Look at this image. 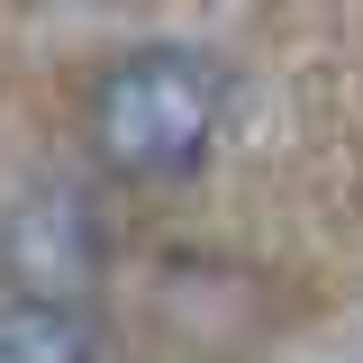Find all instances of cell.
<instances>
[{"label":"cell","instance_id":"cell-1","mask_svg":"<svg viewBox=\"0 0 363 363\" xmlns=\"http://www.w3.org/2000/svg\"><path fill=\"white\" fill-rule=\"evenodd\" d=\"M227 118V73L191 45H145L91 91V136L118 173H191Z\"/></svg>","mask_w":363,"mask_h":363},{"label":"cell","instance_id":"cell-2","mask_svg":"<svg viewBox=\"0 0 363 363\" xmlns=\"http://www.w3.org/2000/svg\"><path fill=\"white\" fill-rule=\"evenodd\" d=\"M0 272H9L28 300L73 309V291L100 272V209H91L73 182L28 191V200L9 209V227H0Z\"/></svg>","mask_w":363,"mask_h":363},{"label":"cell","instance_id":"cell-3","mask_svg":"<svg viewBox=\"0 0 363 363\" xmlns=\"http://www.w3.org/2000/svg\"><path fill=\"white\" fill-rule=\"evenodd\" d=\"M0 363H100V327L55 300H18L0 309Z\"/></svg>","mask_w":363,"mask_h":363}]
</instances>
